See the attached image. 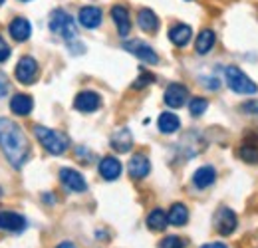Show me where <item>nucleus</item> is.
I'll return each mask as SVG.
<instances>
[{"label": "nucleus", "instance_id": "obj_1", "mask_svg": "<svg viewBox=\"0 0 258 248\" xmlns=\"http://www.w3.org/2000/svg\"><path fill=\"white\" fill-rule=\"evenodd\" d=\"M0 147L14 169H20L28 161L30 145L22 127L6 117H0Z\"/></svg>", "mask_w": 258, "mask_h": 248}, {"label": "nucleus", "instance_id": "obj_2", "mask_svg": "<svg viewBox=\"0 0 258 248\" xmlns=\"http://www.w3.org/2000/svg\"><path fill=\"white\" fill-rule=\"evenodd\" d=\"M34 135L50 155H62L70 145V141H68L64 133L54 131V129L44 127V125H34Z\"/></svg>", "mask_w": 258, "mask_h": 248}, {"label": "nucleus", "instance_id": "obj_3", "mask_svg": "<svg viewBox=\"0 0 258 248\" xmlns=\"http://www.w3.org/2000/svg\"><path fill=\"white\" fill-rule=\"evenodd\" d=\"M225 80L226 86L232 90L234 93H244V95H250V93H256V84L236 66H228L225 70Z\"/></svg>", "mask_w": 258, "mask_h": 248}, {"label": "nucleus", "instance_id": "obj_4", "mask_svg": "<svg viewBox=\"0 0 258 248\" xmlns=\"http://www.w3.org/2000/svg\"><path fill=\"white\" fill-rule=\"evenodd\" d=\"M50 30L58 36H62L64 40H74L78 36V28H76V20L62 8H56L50 14Z\"/></svg>", "mask_w": 258, "mask_h": 248}, {"label": "nucleus", "instance_id": "obj_5", "mask_svg": "<svg viewBox=\"0 0 258 248\" xmlns=\"http://www.w3.org/2000/svg\"><path fill=\"white\" fill-rule=\"evenodd\" d=\"M14 76H16V80H18L20 84H26V86L34 84L36 78H38V62L34 60L32 56H24V58H20L18 64H16Z\"/></svg>", "mask_w": 258, "mask_h": 248}, {"label": "nucleus", "instance_id": "obj_6", "mask_svg": "<svg viewBox=\"0 0 258 248\" xmlns=\"http://www.w3.org/2000/svg\"><path fill=\"white\" fill-rule=\"evenodd\" d=\"M123 48L127 50L129 54L137 56L141 62H145V64H157L159 62V56L155 54V50H153L149 44L141 42V40H129V42L123 44Z\"/></svg>", "mask_w": 258, "mask_h": 248}, {"label": "nucleus", "instance_id": "obj_7", "mask_svg": "<svg viewBox=\"0 0 258 248\" xmlns=\"http://www.w3.org/2000/svg\"><path fill=\"white\" fill-rule=\"evenodd\" d=\"M60 181L72 193H84L88 189V183H86L84 175L80 171H76V169H70V167L60 169Z\"/></svg>", "mask_w": 258, "mask_h": 248}, {"label": "nucleus", "instance_id": "obj_8", "mask_svg": "<svg viewBox=\"0 0 258 248\" xmlns=\"http://www.w3.org/2000/svg\"><path fill=\"white\" fill-rule=\"evenodd\" d=\"M215 226H217V230H219L223 236L232 234L234 228H236V215H234L230 209L221 207V209L217 211V215H215Z\"/></svg>", "mask_w": 258, "mask_h": 248}, {"label": "nucleus", "instance_id": "obj_9", "mask_svg": "<svg viewBox=\"0 0 258 248\" xmlns=\"http://www.w3.org/2000/svg\"><path fill=\"white\" fill-rule=\"evenodd\" d=\"M187 95H189V90H187L183 84H171V86H167L163 99H165V103H167L169 107L177 109V107H183V105H185Z\"/></svg>", "mask_w": 258, "mask_h": 248}, {"label": "nucleus", "instance_id": "obj_10", "mask_svg": "<svg viewBox=\"0 0 258 248\" xmlns=\"http://www.w3.org/2000/svg\"><path fill=\"white\" fill-rule=\"evenodd\" d=\"M101 105V97L96 92H80L74 99V107L82 113H94L97 107Z\"/></svg>", "mask_w": 258, "mask_h": 248}, {"label": "nucleus", "instance_id": "obj_11", "mask_svg": "<svg viewBox=\"0 0 258 248\" xmlns=\"http://www.w3.org/2000/svg\"><path fill=\"white\" fill-rule=\"evenodd\" d=\"M78 20H80V24H82L84 28L94 30V28H97V26L101 24L103 12H101V8H97V6H84V8H80V12H78Z\"/></svg>", "mask_w": 258, "mask_h": 248}, {"label": "nucleus", "instance_id": "obj_12", "mask_svg": "<svg viewBox=\"0 0 258 248\" xmlns=\"http://www.w3.org/2000/svg\"><path fill=\"white\" fill-rule=\"evenodd\" d=\"M26 228V218L12 211H2L0 213V230L6 232H22Z\"/></svg>", "mask_w": 258, "mask_h": 248}, {"label": "nucleus", "instance_id": "obj_13", "mask_svg": "<svg viewBox=\"0 0 258 248\" xmlns=\"http://www.w3.org/2000/svg\"><path fill=\"white\" fill-rule=\"evenodd\" d=\"M127 171L131 175V179H145L149 175V171H151V163L145 155L137 153V155H133L129 159Z\"/></svg>", "mask_w": 258, "mask_h": 248}, {"label": "nucleus", "instance_id": "obj_14", "mask_svg": "<svg viewBox=\"0 0 258 248\" xmlns=\"http://www.w3.org/2000/svg\"><path fill=\"white\" fill-rule=\"evenodd\" d=\"M8 34H10L12 40H16V42H26V40L32 36V24H30L26 18L18 16V18H14V20L10 22Z\"/></svg>", "mask_w": 258, "mask_h": 248}, {"label": "nucleus", "instance_id": "obj_15", "mask_svg": "<svg viewBox=\"0 0 258 248\" xmlns=\"http://www.w3.org/2000/svg\"><path fill=\"white\" fill-rule=\"evenodd\" d=\"M34 109V99L28 93H16L10 99V111L14 115H30Z\"/></svg>", "mask_w": 258, "mask_h": 248}, {"label": "nucleus", "instance_id": "obj_16", "mask_svg": "<svg viewBox=\"0 0 258 248\" xmlns=\"http://www.w3.org/2000/svg\"><path fill=\"white\" fill-rule=\"evenodd\" d=\"M111 18L117 26V32L119 36H127L129 30H131V18H129V10L123 6V4H115L111 8Z\"/></svg>", "mask_w": 258, "mask_h": 248}, {"label": "nucleus", "instance_id": "obj_17", "mask_svg": "<svg viewBox=\"0 0 258 248\" xmlns=\"http://www.w3.org/2000/svg\"><path fill=\"white\" fill-rule=\"evenodd\" d=\"M111 147L117 151V153H127L133 147V135L127 127H119L113 135H111Z\"/></svg>", "mask_w": 258, "mask_h": 248}, {"label": "nucleus", "instance_id": "obj_18", "mask_svg": "<svg viewBox=\"0 0 258 248\" xmlns=\"http://www.w3.org/2000/svg\"><path fill=\"white\" fill-rule=\"evenodd\" d=\"M99 175L105 181H115L121 175V163L115 157H103L99 161Z\"/></svg>", "mask_w": 258, "mask_h": 248}, {"label": "nucleus", "instance_id": "obj_19", "mask_svg": "<svg viewBox=\"0 0 258 248\" xmlns=\"http://www.w3.org/2000/svg\"><path fill=\"white\" fill-rule=\"evenodd\" d=\"M191 36H193V30H191V26H187V24H175V26L169 28V40H171L177 48L187 46V44L191 42Z\"/></svg>", "mask_w": 258, "mask_h": 248}, {"label": "nucleus", "instance_id": "obj_20", "mask_svg": "<svg viewBox=\"0 0 258 248\" xmlns=\"http://www.w3.org/2000/svg\"><path fill=\"white\" fill-rule=\"evenodd\" d=\"M137 24L143 32H149V34H155L159 28V18L153 10L149 8H141L139 14H137Z\"/></svg>", "mask_w": 258, "mask_h": 248}, {"label": "nucleus", "instance_id": "obj_21", "mask_svg": "<svg viewBox=\"0 0 258 248\" xmlns=\"http://www.w3.org/2000/svg\"><path fill=\"white\" fill-rule=\"evenodd\" d=\"M217 181V171L213 169V167H201V169H197L193 175V183L197 189H207V187H211L213 183Z\"/></svg>", "mask_w": 258, "mask_h": 248}, {"label": "nucleus", "instance_id": "obj_22", "mask_svg": "<svg viewBox=\"0 0 258 248\" xmlns=\"http://www.w3.org/2000/svg\"><path fill=\"white\" fill-rule=\"evenodd\" d=\"M215 42H217V36H215L213 30L205 28L203 32H199V36H197V40H195V50H197V54H209V52L213 50Z\"/></svg>", "mask_w": 258, "mask_h": 248}, {"label": "nucleus", "instance_id": "obj_23", "mask_svg": "<svg viewBox=\"0 0 258 248\" xmlns=\"http://www.w3.org/2000/svg\"><path fill=\"white\" fill-rule=\"evenodd\" d=\"M157 127H159V131H161V133L171 135V133H175V131L181 127V119H179L175 113L165 111V113L159 115V119H157Z\"/></svg>", "mask_w": 258, "mask_h": 248}, {"label": "nucleus", "instance_id": "obj_24", "mask_svg": "<svg viewBox=\"0 0 258 248\" xmlns=\"http://www.w3.org/2000/svg\"><path fill=\"white\" fill-rule=\"evenodd\" d=\"M167 224H169V217L165 215V211H161V209H153V211L147 215V228H151V230H155V232L165 230Z\"/></svg>", "mask_w": 258, "mask_h": 248}, {"label": "nucleus", "instance_id": "obj_25", "mask_svg": "<svg viewBox=\"0 0 258 248\" xmlns=\"http://www.w3.org/2000/svg\"><path fill=\"white\" fill-rule=\"evenodd\" d=\"M169 222L171 224H175V226H183V224H187V220H189V211H187V207L183 205V203H175L173 207H171V211H169Z\"/></svg>", "mask_w": 258, "mask_h": 248}, {"label": "nucleus", "instance_id": "obj_26", "mask_svg": "<svg viewBox=\"0 0 258 248\" xmlns=\"http://www.w3.org/2000/svg\"><path fill=\"white\" fill-rule=\"evenodd\" d=\"M207 107H209V101H207L205 97H193L191 103H189V111H191L193 117L203 115V113L207 111Z\"/></svg>", "mask_w": 258, "mask_h": 248}, {"label": "nucleus", "instance_id": "obj_27", "mask_svg": "<svg viewBox=\"0 0 258 248\" xmlns=\"http://www.w3.org/2000/svg\"><path fill=\"white\" fill-rule=\"evenodd\" d=\"M240 157L246 163H258V147H254V145H244L240 149Z\"/></svg>", "mask_w": 258, "mask_h": 248}, {"label": "nucleus", "instance_id": "obj_28", "mask_svg": "<svg viewBox=\"0 0 258 248\" xmlns=\"http://www.w3.org/2000/svg\"><path fill=\"white\" fill-rule=\"evenodd\" d=\"M153 82H155V76H153V74L141 72L139 78H137V82L133 84V88H135V90H141V88H145V86H149V84H153Z\"/></svg>", "mask_w": 258, "mask_h": 248}, {"label": "nucleus", "instance_id": "obj_29", "mask_svg": "<svg viewBox=\"0 0 258 248\" xmlns=\"http://www.w3.org/2000/svg\"><path fill=\"white\" fill-rule=\"evenodd\" d=\"M159 248H185V242L179 236H165L159 242Z\"/></svg>", "mask_w": 258, "mask_h": 248}, {"label": "nucleus", "instance_id": "obj_30", "mask_svg": "<svg viewBox=\"0 0 258 248\" xmlns=\"http://www.w3.org/2000/svg\"><path fill=\"white\" fill-rule=\"evenodd\" d=\"M10 54H12V50H10V46L6 44V40L0 36V64L6 62L8 58H10Z\"/></svg>", "mask_w": 258, "mask_h": 248}, {"label": "nucleus", "instance_id": "obj_31", "mask_svg": "<svg viewBox=\"0 0 258 248\" xmlns=\"http://www.w3.org/2000/svg\"><path fill=\"white\" fill-rule=\"evenodd\" d=\"M242 111L248 115H258V99H250V101L242 103Z\"/></svg>", "mask_w": 258, "mask_h": 248}, {"label": "nucleus", "instance_id": "obj_32", "mask_svg": "<svg viewBox=\"0 0 258 248\" xmlns=\"http://www.w3.org/2000/svg\"><path fill=\"white\" fill-rule=\"evenodd\" d=\"M6 92H8V82H6L4 76H0V97H4Z\"/></svg>", "mask_w": 258, "mask_h": 248}, {"label": "nucleus", "instance_id": "obj_33", "mask_svg": "<svg viewBox=\"0 0 258 248\" xmlns=\"http://www.w3.org/2000/svg\"><path fill=\"white\" fill-rule=\"evenodd\" d=\"M201 248H226V244H223V242H211V244H205V246Z\"/></svg>", "mask_w": 258, "mask_h": 248}, {"label": "nucleus", "instance_id": "obj_34", "mask_svg": "<svg viewBox=\"0 0 258 248\" xmlns=\"http://www.w3.org/2000/svg\"><path fill=\"white\" fill-rule=\"evenodd\" d=\"M56 248H78L74 242H62V244H58Z\"/></svg>", "mask_w": 258, "mask_h": 248}, {"label": "nucleus", "instance_id": "obj_35", "mask_svg": "<svg viewBox=\"0 0 258 248\" xmlns=\"http://www.w3.org/2000/svg\"><path fill=\"white\" fill-rule=\"evenodd\" d=\"M4 2H6V0H0V6H2V4H4Z\"/></svg>", "mask_w": 258, "mask_h": 248}, {"label": "nucleus", "instance_id": "obj_36", "mask_svg": "<svg viewBox=\"0 0 258 248\" xmlns=\"http://www.w3.org/2000/svg\"><path fill=\"white\" fill-rule=\"evenodd\" d=\"M20 2H30V0H20Z\"/></svg>", "mask_w": 258, "mask_h": 248}, {"label": "nucleus", "instance_id": "obj_37", "mask_svg": "<svg viewBox=\"0 0 258 248\" xmlns=\"http://www.w3.org/2000/svg\"><path fill=\"white\" fill-rule=\"evenodd\" d=\"M0 197H2V191H0Z\"/></svg>", "mask_w": 258, "mask_h": 248}]
</instances>
